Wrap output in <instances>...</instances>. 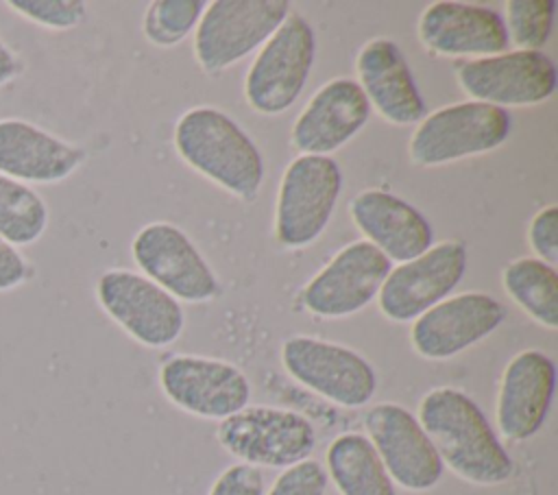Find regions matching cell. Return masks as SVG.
<instances>
[{"mask_svg": "<svg viewBox=\"0 0 558 495\" xmlns=\"http://www.w3.org/2000/svg\"><path fill=\"white\" fill-rule=\"evenodd\" d=\"M87 159L72 144L22 118L0 120V174L26 185H48L72 177Z\"/></svg>", "mask_w": 558, "mask_h": 495, "instance_id": "obj_20", "label": "cell"}, {"mask_svg": "<svg viewBox=\"0 0 558 495\" xmlns=\"http://www.w3.org/2000/svg\"><path fill=\"white\" fill-rule=\"evenodd\" d=\"M357 83L375 109L390 124H414L425 118V100L401 48L386 37L366 41L355 57Z\"/></svg>", "mask_w": 558, "mask_h": 495, "instance_id": "obj_22", "label": "cell"}, {"mask_svg": "<svg viewBox=\"0 0 558 495\" xmlns=\"http://www.w3.org/2000/svg\"><path fill=\"white\" fill-rule=\"evenodd\" d=\"M327 484L329 478L325 464L314 458H305L286 467L264 495H325Z\"/></svg>", "mask_w": 558, "mask_h": 495, "instance_id": "obj_29", "label": "cell"}, {"mask_svg": "<svg viewBox=\"0 0 558 495\" xmlns=\"http://www.w3.org/2000/svg\"><path fill=\"white\" fill-rule=\"evenodd\" d=\"M174 148L196 172L253 201L264 181V157L248 133L216 107L187 109L174 126Z\"/></svg>", "mask_w": 558, "mask_h": 495, "instance_id": "obj_2", "label": "cell"}, {"mask_svg": "<svg viewBox=\"0 0 558 495\" xmlns=\"http://www.w3.org/2000/svg\"><path fill=\"white\" fill-rule=\"evenodd\" d=\"M466 270V246L460 240L432 244L414 259L390 268L377 303L392 323H412L423 312L447 299Z\"/></svg>", "mask_w": 558, "mask_h": 495, "instance_id": "obj_11", "label": "cell"}, {"mask_svg": "<svg viewBox=\"0 0 558 495\" xmlns=\"http://www.w3.org/2000/svg\"><path fill=\"white\" fill-rule=\"evenodd\" d=\"M556 388V364L538 351H519L506 364L497 390V430L512 443L527 440L543 427Z\"/></svg>", "mask_w": 558, "mask_h": 495, "instance_id": "obj_18", "label": "cell"}, {"mask_svg": "<svg viewBox=\"0 0 558 495\" xmlns=\"http://www.w3.org/2000/svg\"><path fill=\"white\" fill-rule=\"evenodd\" d=\"M554 13V0H508L504 17L508 39L521 46L519 50H541L551 35Z\"/></svg>", "mask_w": 558, "mask_h": 495, "instance_id": "obj_27", "label": "cell"}, {"mask_svg": "<svg viewBox=\"0 0 558 495\" xmlns=\"http://www.w3.org/2000/svg\"><path fill=\"white\" fill-rule=\"evenodd\" d=\"M264 475L257 467L238 462L227 467L207 495H264Z\"/></svg>", "mask_w": 558, "mask_h": 495, "instance_id": "obj_31", "label": "cell"}, {"mask_svg": "<svg viewBox=\"0 0 558 495\" xmlns=\"http://www.w3.org/2000/svg\"><path fill=\"white\" fill-rule=\"evenodd\" d=\"M390 268V259L371 242H351L305 283L301 301L323 318L351 316L377 297Z\"/></svg>", "mask_w": 558, "mask_h": 495, "instance_id": "obj_15", "label": "cell"}, {"mask_svg": "<svg viewBox=\"0 0 558 495\" xmlns=\"http://www.w3.org/2000/svg\"><path fill=\"white\" fill-rule=\"evenodd\" d=\"M364 427L386 473L401 488L425 493L440 482L442 460L408 408L392 401L375 403L364 414Z\"/></svg>", "mask_w": 558, "mask_h": 495, "instance_id": "obj_12", "label": "cell"}, {"mask_svg": "<svg viewBox=\"0 0 558 495\" xmlns=\"http://www.w3.org/2000/svg\"><path fill=\"white\" fill-rule=\"evenodd\" d=\"M349 214L360 233L390 262H408L434 244L429 220L408 201L368 188L357 192L349 203Z\"/></svg>", "mask_w": 558, "mask_h": 495, "instance_id": "obj_21", "label": "cell"}, {"mask_svg": "<svg viewBox=\"0 0 558 495\" xmlns=\"http://www.w3.org/2000/svg\"><path fill=\"white\" fill-rule=\"evenodd\" d=\"M205 7L203 0H155L142 20L144 37L159 48L177 46L196 28Z\"/></svg>", "mask_w": 558, "mask_h": 495, "instance_id": "obj_26", "label": "cell"}, {"mask_svg": "<svg viewBox=\"0 0 558 495\" xmlns=\"http://www.w3.org/2000/svg\"><path fill=\"white\" fill-rule=\"evenodd\" d=\"M527 242L545 264L558 262V207L547 205L534 214L527 227Z\"/></svg>", "mask_w": 558, "mask_h": 495, "instance_id": "obj_30", "label": "cell"}, {"mask_svg": "<svg viewBox=\"0 0 558 495\" xmlns=\"http://www.w3.org/2000/svg\"><path fill=\"white\" fill-rule=\"evenodd\" d=\"M281 364L292 379L342 408H362L377 390L373 364L331 340L290 336L281 345Z\"/></svg>", "mask_w": 558, "mask_h": 495, "instance_id": "obj_8", "label": "cell"}, {"mask_svg": "<svg viewBox=\"0 0 558 495\" xmlns=\"http://www.w3.org/2000/svg\"><path fill=\"white\" fill-rule=\"evenodd\" d=\"M316 59V35L301 13H290L259 48L244 79L251 109L264 116L288 111L301 96Z\"/></svg>", "mask_w": 558, "mask_h": 495, "instance_id": "obj_6", "label": "cell"}, {"mask_svg": "<svg viewBox=\"0 0 558 495\" xmlns=\"http://www.w3.org/2000/svg\"><path fill=\"white\" fill-rule=\"evenodd\" d=\"M96 299L102 312L144 347H168L183 331L181 303L142 273L105 270L96 281Z\"/></svg>", "mask_w": 558, "mask_h": 495, "instance_id": "obj_9", "label": "cell"}, {"mask_svg": "<svg viewBox=\"0 0 558 495\" xmlns=\"http://www.w3.org/2000/svg\"><path fill=\"white\" fill-rule=\"evenodd\" d=\"M371 118L360 83L347 76L325 83L292 124V146L301 155H327L355 137Z\"/></svg>", "mask_w": 558, "mask_h": 495, "instance_id": "obj_19", "label": "cell"}, {"mask_svg": "<svg viewBox=\"0 0 558 495\" xmlns=\"http://www.w3.org/2000/svg\"><path fill=\"white\" fill-rule=\"evenodd\" d=\"M510 299L538 325L558 327V275L538 257H519L501 273Z\"/></svg>", "mask_w": 558, "mask_h": 495, "instance_id": "obj_24", "label": "cell"}, {"mask_svg": "<svg viewBox=\"0 0 558 495\" xmlns=\"http://www.w3.org/2000/svg\"><path fill=\"white\" fill-rule=\"evenodd\" d=\"M48 220V203L33 185L0 174V238L15 249L31 246L46 233Z\"/></svg>", "mask_w": 558, "mask_h": 495, "instance_id": "obj_25", "label": "cell"}, {"mask_svg": "<svg viewBox=\"0 0 558 495\" xmlns=\"http://www.w3.org/2000/svg\"><path fill=\"white\" fill-rule=\"evenodd\" d=\"M33 277V264L4 238H0V292L15 290Z\"/></svg>", "mask_w": 558, "mask_h": 495, "instance_id": "obj_32", "label": "cell"}, {"mask_svg": "<svg viewBox=\"0 0 558 495\" xmlns=\"http://www.w3.org/2000/svg\"><path fill=\"white\" fill-rule=\"evenodd\" d=\"M131 255L142 275L177 301L205 303L220 290L216 273L190 236L170 222L142 227L131 242Z\"/></svg>", "mask_w": 558, "mask_h": 495, "instance_id": "obj_13", "label": "cell"}, {"mask_svg": "<svg viewBox=\"0 0 558 495\" xmlns=\"http://www.w3.org/2000/svg\"><path fill=\"white\" fill-rule=\"evenodd\" d=\"M510 126V113L501 107L480 100L453 102L425 113L410 135L408 155L414 166H445L495 150L508 140Z\"/></svg>", "mask_w": 558, "mask_h": 495, "instance_id": "obj_3", "label": "cell"}, {"mask_svg": "<svg viewBox=\"0 0 558 495\" xmlns=\"http://www.w3.org/2000/svg\"><path fill=\"white\" fill-rule=\"evenodd\" d=\"M325 471L340 495H397L375 447L360 432H344L331 440Z\"/></svg>", "mask_w": 558, "mask_h": 495, "instance_id": "obj_23", "label": "cell"}, {"mask_svg": "<svg viewBox=\"0 0 558 495\" xmlns=\"http://www.w3.org/2000/svg\"><path fill=\"white\" fill-rule=\"evenodd\" d=\"M506 321V305L486 292L442 299L412 321V349L425 360H449L482 342Z\"/></svg>", "mask_w": 558, "mask_h": 495, "instance_id": "obj_16", "label": "cell"}, {"mask_svg": "<svg viewBox=\"0 0 558 495\" xmlns=\"http://www.w3.org/2000/svg\"><path fill=\"white\" fill-rule=\"evenodd\" d=\"M421 44L440 57H493L510 39L504 15L490 7L438 0L423 9L416 26Z\"/></svg>", "mask_w": 558, "mask_h": 495, "instance_id": "obj_17", "label": "cell"}, {"mask_svg": "<svg viewBox=\"0 0 558 495\" xmlns=\"http://www.w3.org/2000/svg\"><path fill=\"white\" fill-rule=\"evenodd\" d=\"M342 170L333 157L299 155L281 177L275 205V238L286 249L310 246L327 229L338 196Z\"/></svg>", "mask_w": 558, "mask_h": 495, "instance_id": "obj_5", "label": "cell"}, {"mask_svg": "<svg viewBox=\"0 0 558 495\" xmlns=\"http://www.w3.org/2000/svg\"><path fill=\"white\" fill-rule=\"evenodd\" d=\"M418 423L436 447L442 467L477 486L510 480L514 462L482 408L460 388L438 386L423 395Z\"/></svg>", "mask_w": 558, "mask_h": 495, "instance_id": "obj_1", "label": "cell"}, {"mask_svg": "<svg viewBox=\"0 0 558 495\" xmlns=\"http://www.w3.org/2000/svg\"><path fill=\"white\" fill-rule=\"evenodd\" d=\"M20 72H22V61L17 52L0 37V87L17 79Z\"/></svg>", "mask_w": 558, "mask_h": 495, "instance_id": "obj_33", "label": "cell"}, {"mask_svg": "<svg viewBox=\"0 0 558 495\" xmlns=\"http://www.w3.org/2000/svg\"><path fill=\"white\" fill-rule=\"evenodd\" d=\"M216 438L225 451L257 469H286L310 458L316 447L314 423L277 406H244L218 423Z\"/></svg>", "mask_w": 558, "mask_h": 495, "instance_id": "obj_4", "label": "cell"}, {"mask_svg": "<svg viewBox=\"0 0 558 495\" xmlns=\"http://www.w3.org/2000/svg\"><path fill=\"white\" fill-rule=\"evenodd\" d=\"M159 386L179 410L222 421L251 399V382L242 369L220 358L172 355L159 369Z\"/></svg>", "mask_w": 558, "mask_h": 495, "instance_id": "obj_14", "label": "cell"}, {"mask_svg": "<svg viewBox=\"0 0 558 495\" xmlns=\"http://www.w3.org/2000/svg\"><path fill=\"white\" fill-rule=\"evenodd\" d=\"M4 7L15 15L52 31H70L87 15V4L81 0H7Z\"/></svg>", "mask_w": 558, "mask_h": 495, "instance_id": "obj_28", "label": "cell"}, {"mask_svg": "<svg viewBox=\"0 0 558 495\" xmlns=\"http://www.w3.org/2000/svg\"><path fill=\"white\" fill-rule=\"evenodd\" d=\"M456 79L473 100L506 109L545 102L556 92L558 72L543 50H512L460 61Z\"/></svg>", "mask_w": 558, "mask_h": 495, "instance_id": "obj_10", "label": "cell"}, {"mask_svg": "<svg viewBox=\"0 0 558 495\" xmlns=\"http://www.w3.org/2000/svg\"><path fill=\"white\" fill-rule=\"evenodd\" d=\"M288 15L286 0H214L194 28V57L207 74L222 72L262 48Z\"/></svg>", "mask_w": 558, "mask_h": 495, "instance_id": "obj_7", "label": "cell"}]
</instances>
